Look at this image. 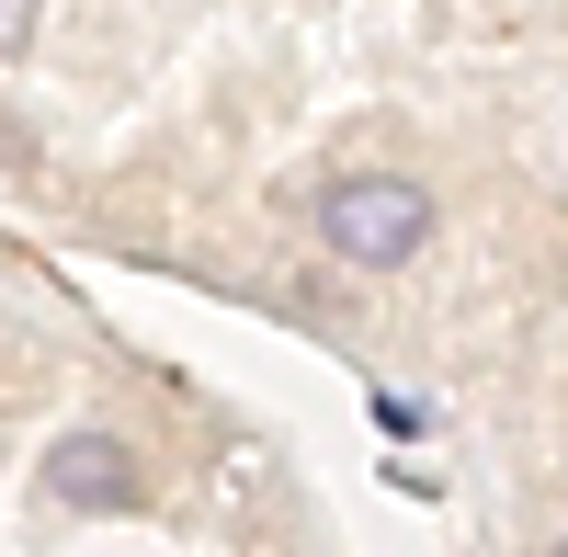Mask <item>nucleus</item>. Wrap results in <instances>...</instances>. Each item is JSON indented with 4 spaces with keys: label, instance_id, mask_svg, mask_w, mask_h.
Instances as JSON below:
<instances>
[{
    "label": "nucleus",
    "instance_id": "obj_1",
    "mask_svg": "<svg viewBox=\"0 0 568 557\" xmlns=\"http://www.w3.org/2000/svg\"><path fill=\"white\" fill-rule=\"evenodd\" d=\"M307 227L342 273H409L433 251V182L398 160H342L307 182Z\"/></svg>",
    "mask_w": 568,
    "mask_h": 557
},
{
    "label": "nucleus",
    "instance_id": "obj_2",
    "mask_svg": "<svg viewBox=\"0 0 568 557\" xmlns=\"http://www.w3.org/2000/svg\"><path fill=\"white\" fill-rule=\"evenodd\" d=\"M34 489L58 500V513H136V500H149V467H136V444H125V433L80 422V433H58V444H45Z\"/></svg>",
    "mask_w": 568,
    "mask_h": 557
},
{
    "label": "nucleus",
    "instance_id": "obj_3",
    "mask_svg": "<svg viewBox=\"0 0 568 557\" xmlns=\"http://www.w3.org/2000/svg\"><path fill=\"white\" fill-rule=\"evenodd\" d=\"M546 557H568V535H557V546H546Z\"/></svg>",
    "mask_w": 568,
    "mask_h": 557
}]
</instances>
